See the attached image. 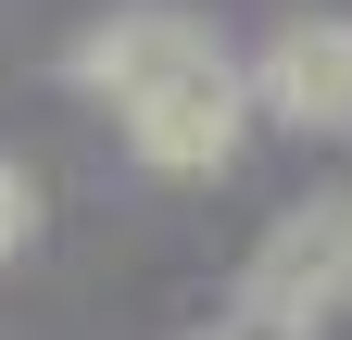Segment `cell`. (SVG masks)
<instances>
[{"label": "cell", "instance_id": "cell-3", "mask_svg": "<svg viewBox=\"0 0 352 340\" xmlns=\"http://www.w3.org/2000/svg\"><path fill=\"white\" fill-rule=\"evenodd\" d=\"M201 51H214V38L176 13V0H139V13H101V25L76 38V89H88V101H113V114H139L164 76H189Z\"/></svg>", "mask_w": 352, "mask_h": 340}, {"label": "cell", "instance_id": "cell-6", "mask_svg": "<svg viewBox=\"0 0 352 340\" xmlns=\"http://www.w3.org/2000/svg\"><path fill=\"white\" fill-rule=\"evenodd\" d=\"M214 340H315V328H289V315H252V303H239V315L214 328Z\"/></svg>", "mask_w": 352, "mask_h": 340}, {"label": "cell", "instance_id": "cell-2", "mask_svg": "<svg viewBox=\"0 0 352 340\" xmlns=\"http://www.w3.org/2000/svg\"><path fill=\"white\" fill-rule=\"evenodd\" d=\"M252 315H289V328H327L352 303V189H315V202H289L277 240L252 252V290H239Z\"/></svg>", "mask_w": 352, "mask_h": 340}, {"label": "cell", "instance_id": "cell-4", "mask_svg": "<svg viewBox=\"0 0 352 340\" xmlns=\"http://www.w3.org/2000/svg\"><path fill=\"white\" fill-rule=\"evenodd\" d=\"M252 101L277 114V126H302V139H340V126H352V13H302V25H277Z\"/></svg>", "mask_w": 352, "mask_h": 340}, {"label": "cell", "instance_id": "cell-5", "mask_svg": "<svg viewBox=\"0 0 352 340\" xmlns=\"http://www.w3.org/2000/svg\"><path fill=\"white\" fill-rule=\"evenodd\" d=\"M25 240H38V177H25L13 151H0V265H13Z\"/></svg>", "mask_w": 352, "mask_h": 340}, {"label": "cell", "instance_id": "cell-1", "mask_svg": "<svg viewBox=\"0 0 352 340\" xmlns=\"http://www.w3.org/2000/svg\"><path fill=\"white\" fill-rule=\"evenodd\" d=\"M239 126H252V76L227 51H201L189 76H164V89L126 114V151H139L151 177H214V164H239Z\"/></svg>", "mask_w": 352, "mask_h": 340}]
</instances>
